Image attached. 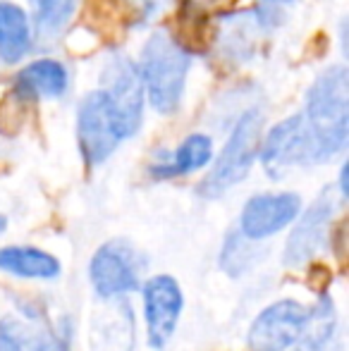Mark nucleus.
<instances>
[{
  "label": "nucleus",
  "instance_id": "1",
  "mask_svg": "<svg viewBox=\"0 0 349 351\" xmlns=\"http://www.w3.org/2000/svg\"><path fill=\"white\" fill-rule=\"evenodd\" d=\"M311 139L313 167L342 156L349 139V77L342 65H333L313 79L299 112Z\"/></svg>",
  "mask_w": 349,
  "mask_h": 351
},
{
  "label": "nucleus",
  "instance_id": "2",
  "mask_svg": "<svg viewBox=\"0 0 349 351\" xmlns=\"http://www.w3.org/2000/svg\"><path fill=\"white\" fill-rule=\"evenodd\" d=\"M191 62L194 56L189 48L165 29H158L146 38L136 70L144 84L146 103L156 112L173 115L180 110Z\"/></svg>",
  "mask_w": 349,
  "mask_h": 351
},
{
  "label": "nucleus",
  "instance_id": "3",
  "mask_svg": "<svg viewBox=\"0 0 349 351\" xmlns=\"http://www.w3.org/2000/svg\"><path fill=\"white\" fill-rule=\"evenodd\" d=\"M263 110L252 106L237 117L225 146L208 165L206 177L196 186V194L204 201L223 199L230 189L242 184L252 175L254 165L258 162V146L263 136Z\"/></svg>",
  "mask_w": 349,
  "mask_h": 351
},
{
  "label": "nucleus",
  "instance_id": "4",
  "mask_svg": "<svg viewBox=\"0 0 349 351\" xmlns=\"http://www.w3.org/2000/svg\"><path fill=\"white\" fill-rule=\"evenodd\" d=\"M149 273V256L127 237H112L93 249L86 278L98 304L125 301L139 291Z\"/></svg>",
  "mask_w": 349,
  "mask_h": 351
},
{
  "label": "nucleus",
  "instance_id": "5",
  "mask_svg": "<svg viewBox=\"0 0 349 351\" xmlns=\"http://www.w3.org/2000/svg\"><path fill=\"white\" fill-rule=\"evenodd\" d=\"M342 201L333 186L323 189L309 206H304L294 225L287 230L282 244V265L289 270H302L311 265L321 254L330 249L333 225Z\"/></svg>",
  "mask_w": 349,
  "mask_h": 351
},
{
  "label": "nucleus",
  "instance_id": "6",
  "mask_svg": "<svg viewBox=\"0 0 349 351\" xmlns=\"http://www.w3.org/2000/svg\"><path fill=\"white\" fill-rule=\"evenodd\" d=\"M144 339L151 351H165L173 344L186 308L182 282L170 273L146 275L139 287Z\"/></svg>",
  "mask_w": 349,
  "mask_h": 351
},
{
  "label": "nucleus",
  "instance_id": "7",
  "mask_svg": "<svg viewBox=\"0 0 349 351\" xmlns=\"http://www.w3.org/2000/svg\"><path fill=\"white\" fill-rule=\"evenodd\" d=\"M98 91H103V96L108 98L122 141L139 134L141 125H144L146 93L136 62L125 53H108L101 67V88Z\"/></svg>",
  "mask_w": 349,
  "mask_h": 351
},
{
  "label": "nucleus",
  "instance_id": "8",
  "mask_svg": "<svg viewBox=\"0 0 349 351\" xmlns=\"http://www.w3.org/2000/svg\"><path fill=\"white\" fill-rule=\"evenodd\" d=\"M309 304L297 296H278L256 311L244 335L249 351H292L309 330Z\"/></svg>",
  "mask_w": 349,
  "mask_h": 351
},
{
  "label": "nucleus",
  "instance_id": "9",
  "mask_svg": "<svg viewBox=\"0 0 349 351\" xmlns=\"http://www.w3.org/2000/svg\"><path fill=\"white\" fill-rule=\"evenodd\" d=\"M302 208L299 191H258L244 201L234 230L254 244H268L294 225Z\"/></svg>",
  "mask_w": 349,
  "mask_h": 351
},
{
  "label": "nucleus",
  "instance_id": "10",
  "mask_svg": "<svg viewBox=\"0 0 349 351\" xmlns=\"http://www.w3.org/2000/svg\"><path fill=\"white\" fill-rule=\"evenodd\" d=\"M258 162L270 180L280 182L299 167H313L311 139L302 115H289L275 122L261 136Z\"/></svg>",
  "mask_w": 349,
  "mask_h": 351
},
{
  "label": "nucleus",
  "instance_id": "11",
  "mask_svg": "<svg viewBox=\"0 0 349 351\" xmlns=\"http://www.w3.org/2000/svg\"><path fill=\"white\" fill-rule=\"evenodd\" d=\"M122 134L103 91H91L77 108V146L86 167H98L110 160L120 148Z\"/></svg>",
  "mask_w": 349,
  "mask_h": 351
},
{
  "label": "nucleus",
  "instance_id": "12",
  "mask_svg": "<svg viewBox=\"0 0 349 351\" xmlns=\"http://www.w3.org/2000/svg\"><path fill=\"white\" fill-rule=\"evenodd\" d=\"M270 5H261L247 12H228L220 14L218 29H215V48L230 62H244L256 51V38L261 32L275 29L282 17Z\"/></svg>",
  "mask_w": 349,
  "mask_h": 351
},
{
  "label": "nucleus",
  "instance_id": "13",
  "mask_svg": "<svg viewBox=\"0 0 349 351\" xmlns=\"http://www.w3.org/2000/svg\"><path fill=\"white\" fill-rule=\"evenodd\" d=\"M88 351H136L139 349V318L132 299L98 304L86 330Z\"/></svg>",
  "mask_w": 349,
  "mask_h": 351
},
{
  "label": "nucleus",
  "instance_id": "14",
  "mask_svg": "<svg viewBox=\"0 0 349 351\" xmlns=\"http://www.w3.org/2000/svg\"><path fill=\"white\" fill-rule=\"evenodd\" d=\"M215 148L213 139L204 132H194V134L184 136L180 146L173 151H165L156 156L149 162V177L156 182H168L180 180V177H189L194 172H201L213 162Z\"/></svg>",
  "mask_w": 349,
  "mask_h": 351
},
{
  "label": "nucleus",
  "instance_id": "15",
  "mask_svg": "<svg viewBox=\"0 0 349 351\" xmlns=\"http://www.w3.org/2000/svg\"><path fill=\"white\" fill-rule=\"evenodd\" d=\"M65 265L53 251L34 244L0 246V275L19 282H58Z\"/></svg>",
  "mask_w": 349,
  "mask_h": 351
},
{
  "label": "nucleus",
  "instance_id": "16",
  "mask_svg": "<svg viewBox=\"0 0 349 351\" xmlns=\"http://www.w3.org/2000/svg\"><path fill=\"white\" fill-rule=\"evenodd\" d=\"M309 330L292 351H347L345 328L333 294L318 291L313 304H309Z\"/></svg>",
  "mask_w": 349,
  "mask_h": 351
},
{
  "label": "nucleus",
  "instance_id": "17",
  "mask_svg": "<svg viewBox=\"0 0 349 351\" xmlns=\"http://www.w3.org/2000/svg\"><path fill=\"white\" fill-rule=\"evenodd\" d=\"M67 86H70L67 67L53 58H41L17 72L12 96L24 103L38 101V98H58L67 91Z\"/></svg>",
  "mask_w": 349,
  "mask_h": 351
},
{
  "label": "nucleus",
  "instance_id": "18",
  "mask_svg": "<svg viewBox=\"0 0 349 351\" xmlns=\"http://www.w3.org/2000/svg\"><path fill=\"white\" fill-rule=\"evenodd\" d=\"M34 27L19 5L0 0V62L17 65L32 53Z\"/></svg>",
  "mask_w": 349,
  "mask_h": 351
},
{
  "label": "nucleus",
  "instance_id": "19",
  "mask_svg": "<svg viewBox=\"0 0 349 351\" xmlns=\"http://www.w3.org/2000/svg\"><path fill=\"white\" fill-rule=\"evenodd\" d=\"M268 258V249L265 244H254V241L244 239L237 230H230L223 237L218 249V270L228 280H244L254 275V270Z\"/></svg>",
  "mask_w": 349,
  "mask_h": 351
},
{
  "label": "nucleus",
  "instance_id": "20",
  "mask_svg": "<svg viewBox=\"0 0 349 351\" xmlns=\"http://www.w3.org/2000/svg\"><path fill=\"white\" fill-rule=\"evenodd\" d=\"M0 351H46V323H29L14 313L0 315Z\"/></svg>",
  "mask_w": 349,
  "mask_h": 351
},
{
  "label": "nucleus",
  "instance_id": "21",
  "mask_svg": "<svg viewBox=\"0 0 349 351\" xmlns=\"http://www.w3.org/2000/svg\"><path fill=\"white\" fill-rule=\"evenodd\" d=\"M32 5V27L41 38H56L75 17L80 0H29Z\"/></svg>",
  "mask_w": 349,
  "mask_h": 351
},
{
  "label": "nucleus",
  "instance_id": "22",
  "mask_svg": "<svg viewBox=\"0 0 349 351\" xmlns=\"http://www.w3.org/2000/svg\"><path fill=\"white\" fill-rule=\"evenodd\" d=\"M77 337H80V323L77 315L62 311L56 318L46 323V351H75Z\"/></svg>",
  "mask_w": 349,
  "mask_h": 351
},
{
  "label": "nucleus",
  "instance_id": "23",
  "mask_svg": "<svg viewBox=\"0 0 349 351\" xmlns=\"http://www.w3.org/2000/svg\"><path fill=\"white\" fill-rule=\"evenodd\" d=\"M127 5L136 17V24H146L151 19L160 17L173 5V0H127Z\"/></svg>",
  "mask_w": 349,
  "mask_h": 351
},
{
  "label": "nucleus",
  "instance_id": "24",
  "mask_svg": "<svg viewBox=\"0 0 349 351\" xmlns=\"http://www.w3.org/2000/svg\"><path fill=\"white\" fill-rule=\"evenodd\" d=\"M228 0H184L186 10L191 14H204V12H210V10H218L220 5H225Z\"/></svg>",
  "mask_w": 349,
  "mask_h": 351
},
{
  "label": "nucleus",
  "instance_id": "25",
  "mask_svg": "<svg viewBox=\"0 0 349 351\" xmlns=\"http://www.w3.org/2000/svg\"><path fill=\"white\" fill-rule=\"evenodd\" d=\"M8 225H10L8 215H5V213H0V234H5V232H8Z\"/></svg>",
  "mask_w": 349,
  "mask_h": 351
},
{
  "label": "nucleus",
  "instance_id": "26",
  "mask_svg": "<svg viewBox=\"0 0 349 351\" xmlns=\"http://www.w3.org/2000/svg\"><path fill=\"white\" fill-rule=\"evenodd\" d=\"M263 5H270V8H278V5H285V3H292V0H261Z\"/></svg>",
  "mask_w": 349,
  "mask_h": 351
}]
</instances>
